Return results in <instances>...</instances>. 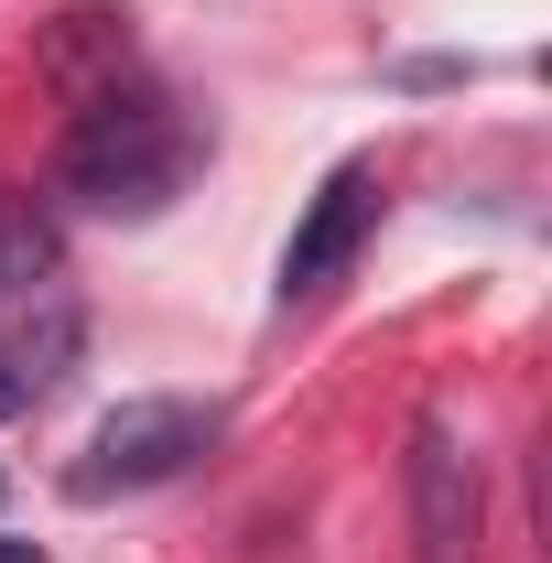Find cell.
Listing matches in <instances>:
<instances>
[{"label":"cell","mask_w":552,"mask_h":563,"mask_svg":"<svg viewBox=\"0 0 552 563\" xmlns=\"http://www.w3.org/2000/svg\"><path fill=\"white\" fill-rule=\"evenodd\" d=\"M11 412H22V390H11V368H0V422H11Z\"/></svg>","instance_id":"ba28073f"},{"label":"cell","mask_w":552,"mask_h":563,"mask_svg":"<svg viewBox=\"0 0 552 563\" xmlns=\"http://www.w3.org/2000/svg\"><path fill=\"white\" fill-rule=\"evenodd\" d=\"M401 488H412V553H422V563H477L487 488H477V444H466L444 412H422V422H412Z\"/></svg>","instance_id":"3957f363"},{"label":"cell","mask_w":552,"mask_h":563,"mask_svg":"<svg viewBox=\"0 0 552 563\" xmlns=\"http://www.w3.org/2000/svg\"><path fill=\"white\" fill-rule=\"evenodd\" d=\"M368 217H379V185L346 163V174H325V196L303 207V228H292V250H281V303H314L325 282L357 261V239H368Z\"/></svg>","instance_id":"277c9868"},{"label":"cell","mask_w":552,"mask_h":563,"mask_svg":"<svg viewBox=\"0 0 552 563\" xmlns=\"http://www.w3.org/2000/svg\"><path fill=\"white\" fill-rule=\"evenodd\" d=\"M76 336H87V325H76V303H55V292H33V314H22V325L0 336V368H11V390H22V412H33V401H44V390L66 379Z\"/></svg>","instance_id":"8992f818"},{"label":"cell","mask_w":552,"mask_h":563,"mask_svg":"<svg viewBox=\"0 0 552 563\" xmlns=\"http://www.w3.org/2000/svg\"><path fill=\"white\" fill-rule=\"evenodd\" d=\"M0 563H44V553H33V542H0Z\"/></svg>","instance_id":"9c48e42d"},{"label":"cell","mask_w":552,"mask_h":563,"mask_svg":"<svg viewBox=\"0 0 552 563\" xmlns=\"http://www.w3.org/2000/svg\"><path fill=\"white\" fill-rule=\"evenodd\" d=\"M66 272V239H55V217L33 207V196H0V303H33V292H55Z\"/></svg>","instance_id":"52a82bcc"},{"label":"cell","mask_w":552,"mask_h":563,"mask_svg":"<svg viewBox=\"0 0 552 563\" xmlns=\"http://www.w3.org/2000/svg\"><path fill=\"white\" fill-rule=\"evenodd\" d=\"M217 444V412L207 401H120V412L87 433V455L66 466V498H131V488H163V477H185L196 455Z\"/></svg>","instance_id":"7a4b0ae2"},{"label":"cell","mask_w":552,"mask_h":563,"mask_svg":"<svg viewBox=\"0 0 552 563\" xmlns=\"http://www.w3.org/2000/svg\"><path fill=\"white\" fill-rule=\"evenodd\" d=\"M196 152L207 141H196V120L163 87H98L66 120V141H55V196H76L98 217H163L185 196Z\"/></svg>","instance_id":"6da1fadb"},{"label":"cell","mask_w":552,"mask_h":563,"mask_svg":"<svg viewBox=\"0 0 552 563\" xmlns=\"http://www.w3.org/2000/svg\"><path fill=\"white\" fill-rule=\"evenodd\" d=\"M44 66L66 76L76 98H98V87H120V66H131V11H109V0H76L66 22L44 33Z\"/></svg>","instance_id":"5b68a950"}]
</instances>
